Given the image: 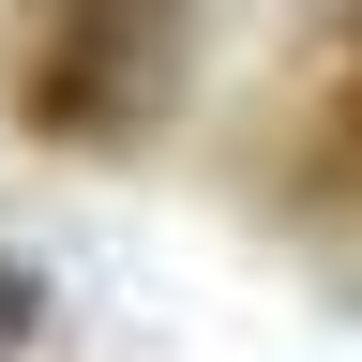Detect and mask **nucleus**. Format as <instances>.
<instances>
[{
    "label": "nucleus",
    "instance_id": "f03ea898",
    "mask_svg": "<svg viewBox=\"0 0 362 362\" xmlns=\"http://www.w3.org/2000/svg\"><path fill=\"white\" fill-rule=\"evenodd\" d=\"M45 332H61V287H45V272H30L16 242H0V362H30Z\"/></svg>",
    "mask_w": 362,
    "mask_h": 362
},
{
    "label": "nucleus",
    "instance_id": "f257e3e1",
    "mask_svg": "<svg viewBox=\"0 0 362 362\" xmlns=\"http://www.w3.org/2000/svg\"><path fill=\"white\" fill-rule=\"evenodd\" d=\"M197 16L211 0H0V106L45 151L136 166L197 90Z\"/></svg>",
    "mask_w": 362,
    "mask_h": 362
}]
</instances>
